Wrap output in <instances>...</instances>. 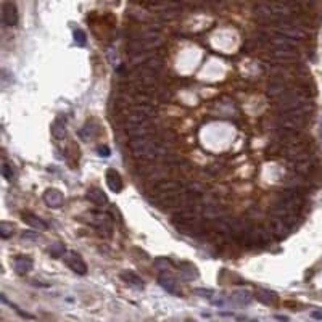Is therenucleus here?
<instances>
[{"label": "nucleus", "instance_id": "ddd939ff", "mask_svg": "<svg viewBox=\"0 0 322 322\" xmlns=\"http://www.w3.org/2000/svg\"><path fill=\"white\" fill-rule=\"evenodd\" d=\"M18 19H19V13H18V7L17 3L12 2V0H7L2 7V21L5 26L8 28H13V26L18 24Z\"/></svg>", "mask_w": 322, "mask_h": 322}, {"label": "nucleus", "instance_id": "dca6fc26", "mask_svg": "<svg viewBox=\"0 0 322 322\" xmlns=\"http://www.w3.org/2000/svg\"><path fill=\"white\" fill-rule=\"evenodd\" d=\"M42 198H44L47 207L54 208V209L63 207V203H65V195L57 189H47L44 195H42Z\"/></svg>", "mask_w": 322, "mask_h": 322}, {"label": "nucleus", "instance_id": "20e7f679", "mask_svg": "<svg viewBox=\"0 0 322 322\" xmlns=\"http://www.w3.org/2000/svg\"><path fill=\"white\" fill-rule=\"evenodd\" d=\"M156 116V110L155 105H149V103H135L131 105V107L123 110V114H121V121H123L124 128L128 126H134V124H142V123H149Z\"/></svg>", "mask_w": 322, "mask_h": 322}, {"label": "nucleus", "instance_id": "423d86ee", "mask_svg": "<svg viewBox=\"0 0 322 322\" xmlns=\"http://www.w3.org/2000/svg\"><path fill=\"white\" fill-rule=\"evenodd\" d=\"M266 31H272V33H279L285 36V38H290L297 42H302L304 39H308V31H306L302 24L292 23L288 19H282V21H276V23H267L266 24Z\"/></svg>", "mask_w": 322, "mask_h": 322}, {"label": "nucleus", "instance_id": "cd10ccee", "mask_svg": "<svg viewBox=\"0 0 322 322\" xmlns=\"http://www.w3.org/2000/svg\"><path fill=\"white\" fill-rule=\"evenodd\" d=\"M49 251H50V256H54V258H58V256H61V255H65L66 253L65 245H63L61 242H57V244L52 245Z\"/></svg>", "mask_w": 322, "mask_h": 322}, {"label": "nucleus", "instance_id": "aec40b11", "mask_svg": "<svg viewBox=\"0 0 322 322\" xmlns=\"http://www.w3.org/2000/svg\"><path fill=\"white\" fill-rule=\"evenodd\" d=\"M255 298H256L260 303L267 304V306L276 304L277 300H279V297H277L276 292H272V290H266V288H258L256 293H255Z\"/></svg>", "mask_w": 322, "mask_h": 322}, {"label": "nucleus", "instance_id": "c756f323", "mask_svg": "<svg viewBox=\"0 0 322 322\" xmlns=\"http://www.w3.org/2000/svg\"><path fill=\"white\" fill-rule=\"evenodd\" d=\"M75 40L77 42V45L84 47L86 45V34H84L81 29H76L75 31Z\"/></svg>", "mask_w": 322, "mask_h": 322}, {"label": "nucleus", "instance_id": "5701e85b", "mask_svg": "<svg viewBox=\"0 0 322 322\" xmlns=\"http://www.w3.org/2000/svg\"><path fill=\"white\" fill-rule=\"evenodd\" d=\"M50 133H52V135H54V139H57V140L65 139V137H66V123H65V119L57 118L54 121V124H52Z\"/></svg>", "mask_w": 322, "mask_h": 322}, {"label": "nucleus", "instance_id": "473e14b6", "mask_svg": "<svg viewBox=\"0 0 322 322\" xmlns=\"http://www.w3.org/2000/svg\"><path fill=\"white\" fill-rule=\"evenodd\" d=\"M321 139H322V121H321Z\"/></svg>", "mask_w": 322, "mask_h": 322}, {"label": "nucleus", "instance_id": "6e6552de", "mask_svg": "<svg viewBox=\"0 0 322 322\" xmlns=\"http://www.w3.org/2000/svg\"><path fill=\"white\" fill-rule=\"evenodd\" d=\"M272 234L267 227H261V226H253L248 229L246 234L242 237V244L246 246H263L271 242Z\"/></svg>", "mask_w": 322, "mask_h": 322}, {"label": "nucleus", "instance_id": "39448f33", "mask_svg": "<svg viewBox=\"0 0 322 322\" xmlns=\"http://www.w3.org/2000/svg\"><path fill=\"white\" fill-rule=\"evenodd\" d=\"M161 44H163V38L160 34L155 33V31H145V33L137 34L129 40L128 52H129V55H134V54H139V52L155 50L156 47H160Z\"/></svg>", "mask_w": 322, "mask_h": 322}, {"label": "nucleus", "instance_id": "9d476101", "mask_svg": "<svg viewBox=\"0 0 322 322\" xmlns=\"http://www.w3.org/2000/svg\"><path fill=\"white\" fill-rule=\"evenodd\" d=\"M92 224L100 235L110 237L113 234V219L107 213H92Z\"/></svg>", "mask_w": 322, "mask_h": 322}, {"label": "nucleus", "instance_id": "0eeeda50", "mask_svg": "<svg viewBox=\"0 0 322 322\" xmlns=\"http://www.w3.org/2000/svg\"><path fill=\"white\" fill-rule=\"evenodd\" d=\"M308 116L309 114H303V113H279L274 124L277 126L279 131H293V133H300L306 123H308Z\"/></svg>", "mask_w": 322, "mask_h": 322}, {"label": "nucleus", "instance_id": "f3484780", "mask_svg": "<svg viewBox=\"0 0 322 322\" xmlns=\"http://www.w3.org/2000/svg\"><path fill=\"white\" fill-rule=\"evenodd\" d=\"M224 207H221L218 203H208L202 207V216L208 221H218L224 218Z\"/></svg>", "mask_w": 322, "mask_h": 322}, {"label": "nucleus", "instance_id": "6ab92c4d", "mask_svg": "<svg viewBox=\"0 0 322 322\" xmlns=\"http://www.w3.org/2000/svg\"><path fill=\"white\" fill-rule=\"evenodd\" d=\"M107 186L108 189L112 190V192H116L119 193L121 190H123V179H121L119 172L116 170H108L107 171Z\"/></svg>", "mask_w": 322, "mask_h": 322}, {"label": "nucleus", "instance_id": "393cba45", "mask_svg": "<svg viewBox=\"0 0 322 322\" xmlns=\"http://www.w3.org/2000/svg\"><path fill=\"white\" fill-rule=\"evenodd\" d=\"M158 282L165 290H168L170 293H177V284L171 276H166V274H160L158 277Z\"/></svg>", "mask_w": 322, "mask_h": 322}, {"label": "nucleus", "instance_id": "7c9ffc66", "mask_svg": "<svg viewBox=\"0 0 322 322\" xmlns=\"http://www.w3.org/2000/svg\"><path fill=\"white\" fill-rule=\"evenodd\" d=\"M98 153H100V155H105V156H108V155H110V152H108V147H100V149H98Z\"/></svg>", "mask_w": 322, "mask_h": 322}, {"label": "nucleus", "instance_id": "4be33fe9", "mask_svg": "<svg viewBox=\"0 0 322 322\" xmlns=\"http://www.w3.org/2000/svg\"><path fill=\"white\" fill-rule=\"evenodd\" d=\"M23 221L29 227H33L36 230H45L47 229V223L44 219H40L39 216H36L33 213H24L23 214Z\"/></svg>", "mask_w": 322, "mask_h": 322}, {"label": "nucleus", "instance_id": "4468645a", "mask_svg": "<svg viewBox=\"0 0 322 322\" xmlns=\"http://www.w3.org/2000/svg\"><path fill=\"white\" fill-rule=\"evenodd\" d=\"M155 124L149 121V123H142V124H134V126H128L126 128V134H128L131 139H137V137H145V135H153L155 134Z\"/></svg>", "mask_w": 322, "mask_h": 322}, {"label": "nucleus", "instance_id": "f03ea898", "mask_svg": "<svg viewBox=\"0 0 322 322\" xmlns=\"http://www.w3.org/2000/svg\"><path fill=\"white\" fill-rule=\"evenodd\" d=\"M297 12V8L282 2V0H265V2L256 3L255 8H253V15L266 24L282 19H290Z\"/></svg>", "mask_w": 322, "mask_h": 322}, {"label": "nucleus", "instance_id": "c85d7f7f", "mask_svg": "<svg viewBox=\"0 0 322 322\" xmlns=\"http://www.w3.org/2000/svg\"><path fill=\"white\" fill-rule=\"evenodd\" d=\"M2 174H3V177L7 179V181H12V179L15 177V172H13L12 166H10L8 163H3L2 165Z\"/></svg>", "mask_w": 322, "mask_h": 322}, {"label": "nucleus", "instance_id": "a878e982", "mask_svg": "<svg viewBox=\"0 0 322 322\" xmlns=\"http://www.w3.org/2000/svg\"><path fill=\"white\" fill-rule=\"evenodd\" d=\"M250 300H251V295H250V292H246V290H240V292H235L234 295H232V302L240 303V304L248 303Z\"/></svg>", "mask_w": 322, "mask_h": 322}, {"label": "nucleus", "instance_id": "bb28decb", "mask_svg": "<svg viewBox=\"0 0 322 322\" xmlns=\"http://www.w3.org/2000/svg\"><path fill=\"white\" fill-rule=\"evenodd\" d=\"M13 230H15V226L12 223H7V221H2V223H0V237H2V239L12 237Z\"/></svg>", "mask_w": 322, "mask_h": 322}, {"label": "nucleus", "instance_id": "2eb2a0df", "mask_svg": "<svg viewBox=\"0 0 322 322\" xmlns=\"http://www.w3.org/2000/svg\"><path fill=\"white\" fill-rule=\"evenodd\" d=\"M269 58L279 63H288L298 58V49H269Z\"/></svg>", "mask_w": 322, "mask_h": 322}, {"label": "nucleus", "instance_id": "b1692460", "mask_svg": "<svg viewBox=\"0 0 322 322\" xmlns=\"http://www.w3.org/2000/svg\"><path fill=\"white\" fill-rule=\"evenodd\" d=\"M121 279H123L126 284L133 285V287H137V288L144 287V281H142V279L137 276L135 272H133V271H124V272H121Z\"/></svg>", "mask_w": 322, "mask_h": 322}, {"label": "nucleus", "instance_id": "f257e3e1", "mask_svg": "<svg viewBox=\"0 0 322 322\" xmlns=\"http://www.w3.org/2000/svg\"><path fill=\"white\" fill-rule=\"evenodd\" d=\"M129 149L137 160H158V158L166 156L168 153V145L155 135L131 139Z\"/></svg>", "mask_w": 322, "mask_h": 322}, {"label": "nucleus", "instance_id": "2f4dec72", "mask_svg": "<svg viewBox=\"0 0 322 322\" xmlns=\"http://www.w3.org/2000/svg\"><path fill=\"white\" fill-rule=\"evenodd\" d=\"M313 318H314V319H322V313H319V311H314Z\"/></svg>", "mask_w": 322, "mask_h": 322}, {"label": "nucleus", "instance_id": "f8f14e48", "mask_svg": "<svg viewBox=\"0 0 322 322\" xmlns=\"http://www.w3.org/2000/svg\"><path fill=\"white\" fill-rule=\"evenodd\" d=\"M63 260H65L66 266L71 269L73 272L79 274V276H86L87 274V265L86 261L82 260V256L76 251H66L63 255Z\"/></svg>", "mask_w": 322, "mask_h": 322}, {"label": "nucleus", "instance_id": "a211bd4d", "mask_svg": "<svg viewBox=\"0 0 322 322\" xmlns=\"http://www.w3.org/2000/svg\"><path fill=\"white\" fill-rule=\"evenodd\" d=\"M86 197H87L89 202L94 203V205H97V207H105V205L108 203L107 193H105L103 190H102V189H98V187L89 189V190H87V193H86Z\"/></svg>", "mask_w": 322, "mask_h": 322}, {"label": "nucleus", "instance_id": "7ed1b4c3", "mask_svg": "<svg viewBox=\"0 0 322 322\" xmlns=\"http://www.w3.org/2000/svg\"><path fill=\"white\" fill-rule=\"evenodd\" d=\"M276 108L279 110V113L292 112V113L309 114L311 110H313V103H311L308 92L300 87H292V89H288L282 97L277 98Z\"/></svg>", "mask_w": 322, "mask_h": 322}, {"label": "nucleus", "instance_id": "412c9836", "mask_svg": "<svg viewBox=\"0 0 322 322\" xmlns=\"http://www.w3.org/2000/svg\"><path fill=\"white\" fill-rule=\"evenodd\" d=\"M33 269V260L29 256H17L15 258V271L19 276H26Z\"/></svg>", "mask_w": 322, "mask_h": 322}, {"label": "nucleus", "instance_id": "9b49d317", "mask_svg": "<svg viewBox=\"0 0 322 322\" xmlns=\"http://www.w3.org/2000/svg\"><path fill=\"white\" fill-rule=\"evenodd\" d=\"M186 181H181V179H161L160 182H156L153 186V193L155 197L158 195H163V193H170V192H176V190H181L186 187Z\"/></svg>", "mask_w": 322, "mask_h": 322}, {"label": "nucleus", "instance_id": "1a4fd4ad", "mask_svg": "<svg viewBox=\"0 0 322 322\" xmlns=\"http://www.w3.org/2000/svg\"><path fill=\"white\" fill-rule=\"evenodd\" d=\"M267 229H269V232L272 234L274 239L282 240V239H285V237L290 234V230H292L293 227H292V226H290L284 218H281V216L271 214V219H269Z\"/></svg>", "mask_w": 322, "mask_h": 322}]
</instances>
